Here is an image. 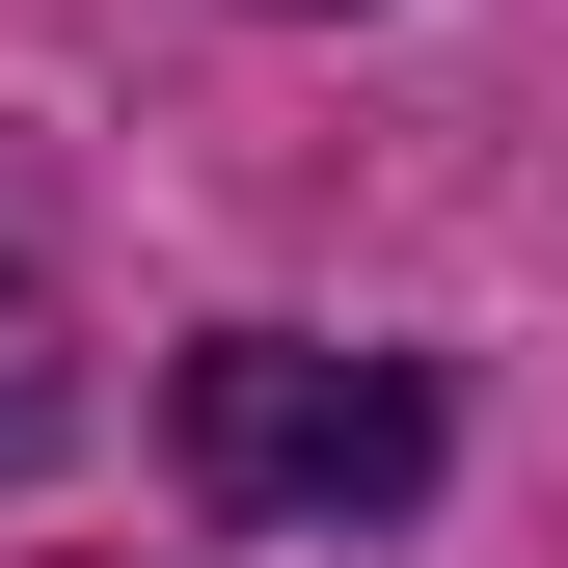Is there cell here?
<instances>
[{"mask_svg": "<svg viewBox=\"0 0 568 568\" xmlns=\"http://www.w3.org/2000/svg\"><path fill=\"white\" fill-rule=\"evenodd\" d=\"M163 434H190L217 515H406L434 487V379L406 352H325V325H217L163 379Z\"/></svg>", "mask_w": 568, "mask_h": 568, "instance_id": "1", "label": "cell"}, {"mask_svg": "<svg viewBox=\"0 0 568 568\" xmlns=\"http://www.w3.org/2000/svg\"><path fill=\"white\" fill-rule=\"evenodd\" d=\"M28 434H54V379H28V298H0V460H28Z\"/></svg>", "mask_w": 568, "mask_h": 568, "instance_id": "2", "label": "cell"}]
</instances>
